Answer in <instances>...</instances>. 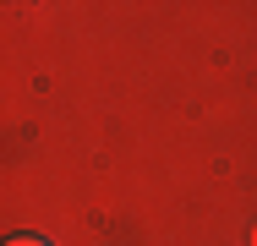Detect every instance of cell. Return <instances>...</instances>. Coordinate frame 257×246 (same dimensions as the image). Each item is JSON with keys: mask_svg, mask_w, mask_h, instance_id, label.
Wrapping results in <instances>:
<instances>
[{"mask_svg": "<svg viewBox=\"0 0 257 246\" xmlns=\"http://www.w3.org/2000/svg\"><path fill=\"white\" fill-rule=\"evenodd\" d=\"M252 246H257V230H252Z\"/></svg>", "mask_w": 257, "mask_h": 246, "instance_id": "cell-2", "label": "cell"}, {"mask_svg": "<svg viewBox=\"0 0 257 246\" xmlns=\"http://www.w3.org/2000/svg\"><path fill=\"white\" fill-rule=\"evenodd\" d=\"M6 246H50V241H39V235H17V241H6Z\"/></svg>", "mask_w": 257, "mask_h": 246, "instance_id": "cell-1", "label": "cell"}]
</instances>
